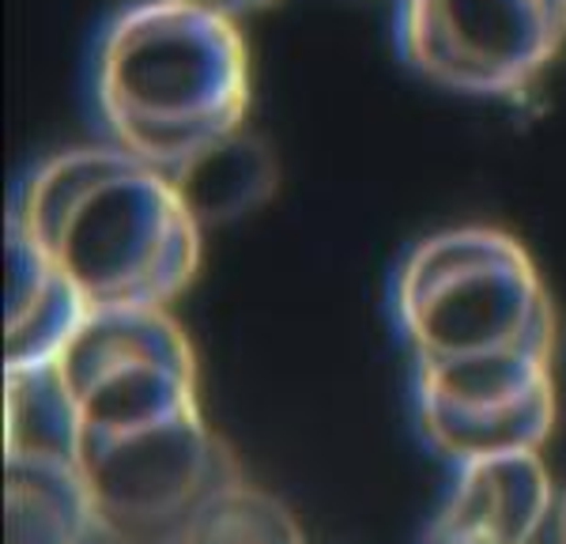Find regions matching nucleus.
<instances>
[{
  "label": "nucleus",
  "instance_id": "obj_1",
  "mask_svg": "<svg viewBox=\"0 0 566 544\" xmlns=\"http://www.w3.org/2000/svg\"><path fill=\"white\" fill-rule=\"evenodd\" d=\"M8 227L23 234L87 299L170 306L200 269V227L167 170L117 148L53 151L15 189Z\"/></svg>",
  "mask_w": 566,
  "mask_h": 544
},
{
  "label": "nucleus",
  "instance_id": "obj_2",
  "mask_svg": "<svg viewBox=\"0 0 566 544\" xmlns=\"http://www.w3.org/2000/svg\"><path fill=\"white\" fill-rule=\"evenodd\" d=\"M91 84L109 144L175 170L245 125L250 50L189 0H133L98 34Z\"/></svg>",
  "mask_w": 566,
  "mask_h": 544
},
{
  "label": "nucleus",
  "instance_id": "obj_3",
  "mask_svg": "<svg viewBox=\"0 0 566 544\" xmlns=\"http://www.w3.org/2000/svg\"><path fill=\"white\" fill-rule=\"evenodd\" d=\"M389 311L412 370L552 356L555 306L514 234L450 227L419 239L389 284Z\"/></svg>",
  "mask_w": 566,
  "mask_h": 544
},
{
  "label": "nucleus",
  "instance_id": "obj_4",
  "mask_svg": "<svg viewBox=\"0 0 566 544\" xmlns=\"http://www.w3.org/2000/svg\"><path fill=\"white\" fill-rule=\"evenodd\" d=\"M76 469L98 525L170 544H181L189 522L245 477L200 408L140 431L80 435Z\"/></svg>",
  "mask_w": 566,
  "mask_h": 544
},
{
  "label": "nucleus",
  "instance_id": "obj_5",
  "mask_svg": "<svg viewBox=\"0 0 566 544\" xmlns=\"http://www.w3.org/2000/svg\"><path fill=\"white\" fill-rule=\"evenodd\" d=\"M84 435H125L200 408L197 356L167 306L91 311L57 359Z\"/></svg>",
  "mask_w": 566,
  "mask_h": 544
},
{
  "label": "nucleus",
  "instance_id": "obj_6",
  "mask_svg": "<svg viewBox=\"0 0 566 544\" xmlns=\"http://www.w3.org/2000/svg\"><path fill=\"white\" fill-rule=\"evenodd\" d=\"M566 45V0H400L397 50L431 84L522 98Z\"/></svg>",
  "mask_w": 566,
  "mask_h": 544
},
{
  "label": "nucleus",
  "instance_id": "obj_7",
  "mask_svg": "<svg viewBox=\"0 0 566 544\" xmlns=\"http://www.w3.org/2000/svg\"><path fill=\"white\" fill-rule=\"evenodd\" d=\"M416 428L450 465L541 450L555 428L552 356L412 370Z\"/></svg>",
  "mask_w": 566,
  "mask_h": 544
},
{
  "label": "nucleus",
  "instance_id": "obj_8",
  "mask_svg": "<svg viewBox=\"0 0 566 544\" xmlns=\"http://www.w3.org/2000/svg\"><path fill=\"white\" fill-rule=\"evenodd\" d=\"M555 503L541 450L461 461L419 544H533Z\"/></svg>",
  "mask_w": 566,
  "mask_h": 544
},
{
  "label": "nucleus",
  "instance_id": "obj_9",
  "mask_svg": "<svg viewBox=\"0 0 566 544\" xmlns=\"http://www.w3.org/2000/svg\"><path fill=\"white\" fill-rule=\"evenodd\" d=\"M87 314V299L65 272L50 265L15 227H8L4 370L53 363Z\"/></svg>",
  "mask_w": 566,
  "mask_h": 544
},
{
  "label": "nucleus",
  "instance_id": "obj_10",
  "mask_svg": "<svg viewBox=\"0 0 566 544\" xmlns=\"http://www.w3.org/2000/svg\"><path fill=\"white\" fill-rule=\"evenodd\" d=\"M167 175L200 227L231 223L253 212L258 205L269 201L280 181L269 144L253 136L245 125L239 133L208 144L205 151H197L193 159H186Z\"/></svg>",
  "mask_w": 566,
  "mask_h": 544
},
{
  "label": "nucleus",
  "instance_id": "obj_11",
  "mask_svg": "<svg viewBox=\"0 0 566 544\" xmlns=\"http://www.w3.org/2000/svg\"><path fill=\"white\" fill-rule=\"evenodd\" d=\"M95 511L76 465L8 458V544H84Z\"/></svg>",
  "mask_w": 566,
  "mask_h": 544
},
{
  "label": "nucleus",
  "instance_id": "obj_12",
  "mask_svg": "<svg viewBox=\"0 0 566 544\" xmlns=\"http://www.w3.org/2000/svg\"><path fill=\"white\" fill-rule=\"evenodd\" d=\"M80 416L69 401L57 367H15L4 370V447L8 458L61 461L80 458Z\"/></svg>",
  "mask_w": 566,
  "mask_h": 544
},
{
  "label": "nucleus",
  "instance_id": "obj_13",
  "mask_svg": "<svg viewBox=\"0 0 566 544\" xmlns=\"http://www.w3.org/2000/svg\"><path fill=\"white\" fill-rule=\"evenodd\" d=\"M181 544H306V537L276 495L242 477L189 522Z\"/></svg>",
  "mask_w": 566,
  "mask_h": 544
},
{
  "label": "nucleus",
  "instance_id": "obj_14",
  "mask_svg": "<svg viewBox=\"0 0 566 544\" xmlns=\"http://www.w3.org/2000/svg\"><path fill=\"white\" fill-rule=\"evenodd\" d=\"M189 4L205 8V12H212V15H223V20H231V23H242L245 15H258L264 8L276 4V0H189Z\"/></svg>",
  "mask_w": 566,
  "mask_h": 544
},
{
  "label": "nucleus",
  "instance_id": "obj_15",
  "mask_svg": "<svg viewBox=\"0 0 566 544\" xmlns=\"http://www.w3.org/2000/svg\"><path fill=\"white\" fill-rule=\"evenodd\" d=\"M84 544H170V541H136V537H125V533H114V530H106V525L95 522Z\"/></svg>",
  "mask_w": 566,
  "mask_h": 544
},
{
  "label": "nucleus",
  "instance_id": "obj_16",
  "mask_svg": "<svg viewBox=\"0 0 566 544\" xmlns=\"http://www.w3.org/2000/svg\"><path fill=\"white\" fill-rule=\"evenodd\" d=\"M555 544H566V492L555 503Z\"/></svg>",
  "mask_w": 566,
  "mask_h": 544
}]
</instances>
